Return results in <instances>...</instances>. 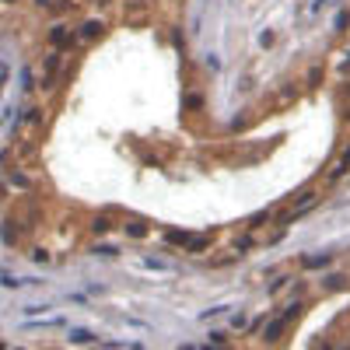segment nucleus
<instances>
[{
	"label": "nucleus",
	"mask_w": 350,
	"mask_h": 350,
	"mask_svg": "<svg viewBox=\"0 0 350 350\" xmlns=\"http://www.w3.org/2000/svg\"><path fill=\"white\" fill-rule=\"evenodd\" d=\"M102 32H105L102 21H84V25H81V39H98Z\"/></svg>",
	"instance_id": "nucleus-3"
},
{
	"label": "nucleus",
	"mask_w": 350,
	"mask_h": 350,
	"mask_svg": "<svg viewBox=\"0 0 350 350\" xmlns=\"http://www.w3.org/2000/svg\"><path fill=\"white\" fill-rule=\"evenodd\" d=\"M95 235H109V221H105V217L95 221Z\"/></svg>",
	"instance_id": "nucleus-10"
},
{
	"label": "nucleus",
	"mask_w": 350,
	"mask_h": 350,
	"mask_svg": "<svg viewBox=\"0 0 350 350\" xmlns=\"http://www.w3.org/2000/svg\"><path fill=\"white\" fill-rule=\"evenodd\" d=\"M343 168H350V147L343 151V158H340V165L333 168V179H340V175H343Z\"/></svg>",
	"instance_id": "nucleus-8"
},
{
	"label": "nucleus",
	"mask_w": 350,
	"mask_h": 350,
	"mask_svg": "<svg viewBox=\"0 0 350 350\" xmlns=\"http://www.w3.org/2000/svg\"><path fill=\"white\" fill-rule=\"evenodd\" d=\"M49 42H53V46H67V32H63V28H53V32H49Z\"/></svg>",
	"instance_id": "nucleus-9"
},
{
	"label": "nucleus",
	"mask_w": 350,
	"mask_h": 350,
	"mask_svg": "<svg viewBox=\"0 0 350 350\" xmlns=\"http://www.w3.org/2000/svg\"><path fill=\"white\" fill-rule=\"evenodd\" d=\"M46 308H49L46 301H42V305H28V308H25V315H39V312H46Z\"/></svg>",
	"instance_id": "nucleus-11"
},
{
	"label": "nucleus",
	"mask_w": 350,
	"mask_h": 350,
	"mask_svg": "<svg viewBox=\"0 0 350 350\" xmlns=\"http://www.w3.org/2000/svg\"><path fill=\"white\" fill-rule=\"evenodd\" d=\"M67 326V315H53V319H35V322H25V329H60Z\"/></svg>",
	"instance_id": "nucleus-2"
},
{
	"label": "nucleus",
	"mask_w": 350,
	"mask_h": 350,
	"mask_svg": "<svg viewBox=\"0 0 350 350\" xmlns=\"http://www.w3.org/2000/svg\"><path fill=\"white\" fill-rule=\"evenodd\" d=\"M280 333H284V319H277V322H270V326H266V336H263V340H266V343H273V340H277Z\"/></svg>",
	"instance_id": "nucleus-5"
},
{
	"label": "nucleus",
	"mask_w": 350,
	"mask_h": 350,
	"mask_svg": "<svg viewBox=\"0 0 350 350\" xmlns=\"http://www.w3.org/2000/svg\"><path fill=\"white\" fill-rule=\"evenodd\" d=\"M329 263H333V256H312V259H305L308 270H322V266H329Z\"/></svg>",
	"instance_id": "nucleus-7"
},
{
	"label": "nucleus",
	"mask_w": 350,
	"mask_h": 350,
	"mask_svg": "<svg viewBox=\"0 0 350 350\" xmlns=\"http://www.w3.org/2000/svg\"><path fill=\"white\" fill-rule=\"evenodd\" d=\"M32 259H35V263H49V256H46V249H35V252H32Z\"/></svg>",
	"instance_id": "nucleus-12"
},
{
	"label": "nucleus",
	"mask_w": 350,
	"mask_h": 350,
	"mask_svg": "<svg viewBox=\"0 0 350 350\" xmlns=\"http://www.w3.org/2000/svg\"><path fill=\"white\" fill-rule=\"evenodd\" d=\"M126 235L144 238V235H147V224H144V221H130V224H126Z\"/></svg>",
	"instance_id": "nucleus-6"
},
{
	"label": "nucleus",
	"mask_w": 350,
	"mask_h": 350,
	"mask_svg": "<svg viewBox=\"0 0 350 350\" xmlns=\"http://www.w3.org/2000/svg\"><path fill=\"white\" fill-rule=\"evenodd\" d=\"M95 252H98V256H116V245H98Z\"/></svg>",
	"instance_id": "nucleus-13"
},
{
	"label": "nucleus",
	"mask_w": 350,
	"mask_h": 350,
	"mask_svg": "<svg viewBox=\"0 0 350 350\" xmlns=\"http://www.w3.org/2000/svg\"><path fill=\"white\" fill-rule=\"evenodd\" d=\"M95 340H98V336H95L91 329H74V333H70V343H95Z\"/></svg>",
	"instance_id": "nucleus-4"
},
{
	"label": "nucleus",
	"mask_w": 350,
	"mask_h": 350,
	"mask_svg": "<svg viewBox=\"0 0 350 350\" xmlns=\"http://www.w3.org/2000/svg\"><path fill=\"white\" fill-rule=\"evenodd\" d=\"M0 284H4L7 291H18V287H35L39 277H14V273H0Z\"/></svg>",
	"instance_id": "nucleus-1"
}]
</instances>
